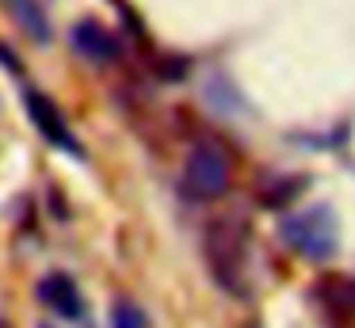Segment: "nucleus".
Returning <instances> with one entry per match:
<instances>
[{
    "mask_svg": "<svg viewBox=\"0 0 355 328\" xmlns=\"http://www.w3.org/2000/svg\"><path fill=\"white\" fill-rule=\"evenodd\" d=\"M207 256H210V271L225 290H241L245 286V233L230 221H218L207 233Z\"/></svg>",
    "mask_w": 355,
    "mask_h": 328,
    "instance_id": "obj_2",
    "label": "nucleus"
},
{
    "mask_svg": "<svg viewBox=\"0 0 355 328\" xmlns=\"http://www.w3.org/2000/svg\"><path fill=\"white\" fill-rule=\"evenodd\" d=\"M39 297H42V305H50L62 320H80L85 317V297H80L77 282H73L65 271L46 275V279L39 282Z\"/></svg>",
    "mask_w": 355,
    "mask_h": 328,
    "instance_id": "obj_5",
    "label": "nucleus"
},
{
    "mask_svg": "<svg viewBox=\"0 0 355 328\" xmlns=\"http://www.w3.org/2000/svg\"><path fill=\"white\" fill-rule=\"evenodd\" d=\"M184 187L195 198H202V202L222 195L230 187V157H225V149H218L210 141L195 145L187 164H184Z\"/></svg>",
    "mask_w": 355,
    "mask_h": 328,
    "instance_id": "obj_3",
    "label": "nucleus"
},
{
    "mask_svg": "<svg viewBox=\"0 0 355 328\" xmlns=\"http://www.w3.org/2000/svg\"><path fill=\"white\" fill-rule=\"evenodd\" d=\"M73 46H77L85 58H92V61L119 58L115 35H111L107 27H100V23H92V19H85V23H77V27H73Z\"/></svg>",
    "mask_w": 355,
    "mask_h": 328,
    "instance_id": "obj_6",
    "label": "nucleus"
},
{
    "mask_svg": "<svg viewBox=\"0 0 355 328\" xmlns=\"http://www.w3.org/2000/svg\"><path fill=\"white\" fill-rule=\"evenodd\" d=\"M115 328H149L146 325V313L138 309L134 302H119L115 305V320H111Z\"/></svg>",
    "mask_w": 355,
    "mask_h": 328,
    "instance_id": "obj_8",
    "label": "nucleus"
},
{
    "mask_svg": "<svg viewBox=\"0 0 355 328\" xmlns=\"http://www.w3.org/2000/svg\"><path fill=\"white\" fill-rule=\"evenodd\" d=\"M8 4V12L16 15V23L27 31L31 38H39V42H50V23L46 15H42V8L35 4V0H4Z\"/></svg>",
    "mask_w": 355,
    "mask_h": 328,
    "instance_id": "obj_7",
    "label": "nucleus"
},
{
    "mask_svg": "<svg viewBox=\"0 0 355 328\" xmlns=\"http://www.w3.org/2000/svg\"><path fill=\"white\" fill-rule=\"evenodd\" d=\"M283 241L306 259H332L340 248V225L329 206H306L283 221Z\"/></svg>",
    "mask_w": 355,
    "mask_h": 328,
    "instance_id": "obj_1",
    "label": "nucleus"
},
{
    "mask_svg": "<svg viewBox=\"0 0 355 328\" xmlns=\"http://www.w3.org/2000/svg\"><path fill=\"white\" fill-rule=\"evenodd\" d=\"M24 103H27V119L35 122V130H39V134L46 137L50 145H54V149L73 153V157H85V149H80V141L73 137L69 122H65L62 107H58L54 99L42 96V92H31V88H27V92H24Z\"/></svg>",
    "mask_w": 355,
    "mask_h": 328,
    "instance_id": "obj_4",
    "label": "nucleus"
}]
</instances>
